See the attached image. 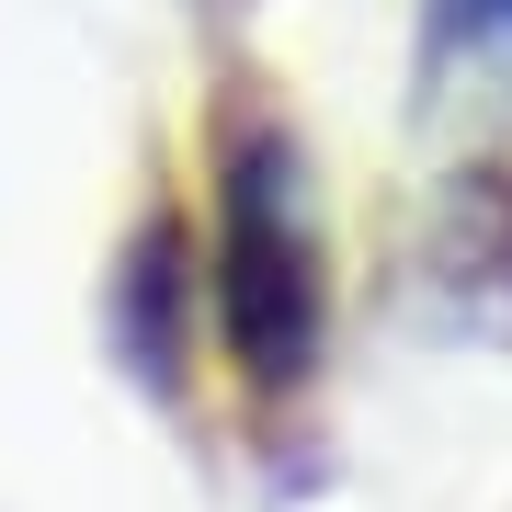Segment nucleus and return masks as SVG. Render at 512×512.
Here are the masks:
<instances>
[{"label": "nucleus", "mask_w": 512, "mask_h": 512, "mask_svg": "<svg viewBox=\"0 0 512 512\" xmlns=\"http://www.w3.org/2000/svg\"><path fill=\"white\" fill-rule=\"evenodd\" d=\"M433 35H444V46H478V35H512V0H433Z\"/></svg>", "instance_id": "obj_3"}, {"label": "nucleus", "mask_w": 512, "mask_h": 512, "mask_svg": "<svg viewBox=\"0 0 512 512\" xmlns=\"http://www.w3.org/2000/svg\"><path fill=\"white\" fill-rule=\"evenodd\" d=\"M456 228L490 239V274L512 296V171H467V183H456Z\"/></svg>", "instance_id": "obj_2"}, {"label": "nucleus", "mask_w": 512, "mask_h": 512, "mask_svg": "<svg viewBox=\"0 0 512 512\" xmlns=\"http://www.w3.org/2000/svg\"><path fill=\"white\" fill-rule=\"evenodd\" d=\"M205 308H217V365L251 399H296L330 353V239L308 217L296 137L262 92L217 103V160H205Z\"/></svg>", "instance_id": "obj_1"}]
</instances>
